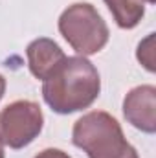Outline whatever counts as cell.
I'll use <instances>...</instances> for the list:
<instances>
[{"label":"cell","mask_w":156,"mask_h":158,"mask_svg":"<svg viewBox=\"0 0 156 158\" xmlns=\"http://www.w3.org/2000/svg\"><path fill=\"white\" fill-rule=\"evenodd\" d=\"M153 40H154V33H151L143 42H140L138 46V61L149 70L154 72V59H153Z\"/></svg>","instance_id":"obj_8"},{"label":"cell","mask_w":156,"mask_h":158,"mask_svg":"<svg viewBox=\"0 0 156 158\" xmlns=\"http://www.w3.org/2000/svg\"><path fill=\"white\" fill-rule=\"evenodd\" d=\"M105 4L110 9L116 24L123 30L136 28L145 15L143 0H105Z\"/></svg>","instance_id":"obj_7"},{"label":"cell","mask_w":156,"mask_h":158,"mask_svg":"<svg viewBox=\"0 0 156 158\" xmlns=\"http://www.w3.org/2000/svg\"><path fill=\"white\" fill-rule=\"evenodd\" d=\"M44 116L39 103L18 99L0 110V138L9 149L30 145L42 131Z\"/></svg>","instance_id":"obj_4"},{"label":"cell","mask_w":156,"mask_h":158,"mask_svg":"<svg viewBox=\"0 0 156 158\" xmlns=\"http://www.w3.org/2000/svg\"><path fill=\"white\" fill-rule=\"evenodd\" d=\"M26 55H28V66L30 72L37 79L48 77L63 61H64V52L61 50V46L51 39L40 37L35 39L33 42L28 44L26 48Z\"/></svg>","instance_id":"obj_6"},{"label":"cell","mask_w":156,"mask_h":158,"mask_svg":"<svg viewBox=\"0 0 156 158\" xmlns=\"http://www.w3.org/2000/svg\"><path fill=\"white\" fill-rule=\"evenodd\" d=\"M123 114L132 127L153 134L156 131V88L153 85L132 88L123 99Z\"/></svg>","instance_id":"obj_5"},{"label":"cell","mask_w":156,"mask_h":158,"mask_svg":"<svg viewBox=\"0 0 156 158\" xmlns=\"http://www.w3.org/2000/svg\"><path fill=\"white\" fill-rule=\"evenodd\" d=\"M101 92L97 68L83 55L64 61L42 81V98L57 114H72L88 109Z\"/></svg>","instance_id":"obj_1"},{"label":"cell","mask_w":156,"mask_h":158,"mask_svg":"<svg viewBox=\"0 0 156 158\" xmlns=\"http://www.w3.org/2000/svg\"><path fill=\"white\" fill-rule=\"evenodd\" d=\"M0 158H4V142L0 138Z\"/></svg>","instance_id":"obj_11"},{"label":"cell","mask_w":156,"mask_h":158,"mask_svg":"<svg viewBox=\"0 0 156 158\" xmlns=\"http://www.w3.org/2000/svg\"><path fill=\"white\" fill-rule=\"evenodd\" d=\"M72 142L88 158H140L125 140L117 119L103 110H92L79 118L72 131Z\"/></svg>","instance_id":"obj_2"},{"label":"cell","mask_w":156,"mask_h":158,"mask_svg":"<svg viewBox=\"0 0 156 158\" xmlns=\"http://www.w3.org/2000/svg\"><path fill=\"white\" fill-rule=\"evenodd\" d=\"M4 92H6V79L4 76H0V99L4 98Z\"/></svg>","instance_id":"obj_10"},{"label":"cell","mask_w":156,"mask_h":158,"mask_svg":"<svg viewBox=\"0 0 156 158\" xmlns=\"http://www.w3.org/2000/svg\"><path fill=\"white\" fill-rule=\"evenodd\" d=\"M59 31L79 55H94L109 42V26L92 4H72L59 17Z\"/></svg>","instance_id":"obj_3"},{"label":"cell","mask_w":156,"mask_h":158,"mask_svg":"<svg viewBox=\"0 0 156 158\" xmlns=\"http://www.w3.org/2000/svg\"><path fill=\"white\" fill-rule=\"evenodd\" d=\"M33 158H72L70 155H66L64 151H61V149H44V151H40L37 156Z\"/></svg>","instance_id":"obj_9"},{"label":"cell","mask_w":156,"mask_h":158,"mask_svg":"<svg viewBox=\"0 0 156 158\" xmlns=\"http://www.w3.org/2000/svg\"><path fill=\"white\" fill-rule=\"evenodd\" d=\"M143 2H145V4H154L156 0H143Z\"/></svg>","instance_id":"obj_12"}]
</instances>
